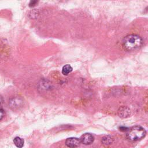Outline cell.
I'll list each match as a JSON object with an SVG mask.
<instances>
[{"label":"cell","mask_w":148,"mask_h":148,"mask_svg":"<svg viewBox=\"0 0 148 148\" xmlns=\"http://www.w3.org/2000/svg\"><path fill=\"white\" fill-rule=\"evenodd\" d=\"M143 42V39L140 36L136 34H131L124 38L122 45L125 50L135 51L142 47Z\"/></svg>","instance_id":"obj_1"},{"label":"cell","mask_w":148,"mask_h":148,"mask_svg":"<svg viewBox=\"0 0 148 148\" xmlns=\"http://www.w3.org/2000/svg\"><path fill=\"white\" fill-rule=\"evenodd\" d=\"M146 134V130L142 127L140 125H135L128 128L126 135L129 140L135 142L143 138Z\"/></svg>","instance_id":"obj_2"},{"label":"cell","mask_w":148,"mask_h":148,"mask_svg":"<svg viewBox=\"0 0 148 148\" xmlns=\"http://www.w3.org/2000/svg\"><path fill=\"white\" fill-rule=\"evenodd\" d=\"M80 139L75 137L68 138L65 140V145L69 148H76L80 145Z\"/></svg>","instance_id":"obj_3"},{"label":"cell","mask_w":148,"mask_h":148,"mask_svg":"<svg viewBox=\"0 0 148 148\" xmlns=\"http://www.w3.org/2000/svg\"><path fill=\"white\" fill-rule=\"evenodd\" d=\"M79 139L82 143L85 145H88L94 142V137L92 134L90 133H85L81 136Z\"/></svg>","instance_id":"obj_4"},{"label":"cell","mask_w":148,"mask_h":148,"mask_svg":"<svg viewBox=\"0 0 148 148\" xmlns=\"http://www.w3.org/2000/svg\"><path fill=\"white\" fill-rule=\"evenodd\" d=\"M118 115L121 118H127L131 114V110L127 106H121L118 110Z\"/></svg>","instance_id":"obj_5"},{"label":"cell","mask_w":148,"mask_h":148,"mask_svg":"<svg viewBox=\"0 0 148 148\" xmlns=\"http://www.w3.org/2000/svg\"><path fill=\"white\" fill-rule=\"evenodd\" d=\"M23 105V101L19 98L16 97L11 99L9 101V106L13 109H18Z\"/></svg>","instance_id":"obj_6"},{"label":"cell","mask_w":148,"mask_h":148,"mask_svg":"<svg viewBox=\"0 0 148 148\" xmlns=\"http://www.w3.org/2000/svg\"><path fill=\"white\" fill-rule=\"evenodd\" d=\"M13 143L17 147L22 148L24 146V140L23 139H22L18 136H16L13 139Z\"/></svg>","instance_id":"obj_7"},{"label":"cell","mask_w":148,"mask_h":148,"mask_svg":"<svg viewBox=\"0 0 148 148\" xmlns=\"http://www.w3.org/2000/svg\"><path fill=\"white\" fill-rule=\"evenodd\" d=\"M72 67L69 64L65 65L62 68V73L64 75H68L72 71Z\"/></svg>","instance_id":"obj_8"},{"label":"cell","mask_w":148,"mask_h":148,"mask_svg":"<svg viewBox=\"0 0 148 148\" xmlns=\"http://www.w3.org/2000/svg\"><path fill=\"white\" fill-rule=\"evenodd\" d=\"M113 138L109 135L105 136L102 138V142L106 145L111 144L113 142Z\"/></svg>","instance_id":"obj_9"},{"label":"cell","mask_w":148,"mask_h":148,"mask_svg":"<svg viewBox=\"0 0 148 148\" xmlns=\"http://www.w3.org/2000/svg\"><path fill=\"white\" fill-rule=\"evenodd\" d=\"M37 3H38V1H30L29 3V6L33 7V6H35Z\"/></svg>","instance_id":"obj_10"},{"label":"cell","mask_w":148,"mask_h":148,"mask_svg":"<svg viewBox=\"0 0 148 148\" xmlns=\"http://www.w3.org/2000/svg\"><path fill=\"white\" fill-rule=\"evenodd\" d=\"M4 116V111L3 109L0 108V121L3 119Z\"/></svg>","instance_id":"obj_11"},{"label":"cell","mask_w":148,"mask_h":148,"mask_svg":"<svg viewBox=\"0 0 148 148\" xmlns=\"http://www.w3.org/2000/svg\"><path fill=\"white\" fill-rule=\"evenodd\" d=\"M119 128H120V130L121 131H127V130H128V128L124 127H121Z\"/></svg>","instance_id":"obj_12"},{"label":"cell","mask_w":148,"mask_h":148,"mask_svg":"<svg viewBox=\"0 0 148 148\" xmlns=\"http://www.w3.org/2000/svg\"><path fill=\"white\" fill-rule=\"evenodd\" d=\"M2 102H3V98H2V97L0 95V106L2 105Z\"/></svg>","instance_id":"obj_13"}]
</instances>
